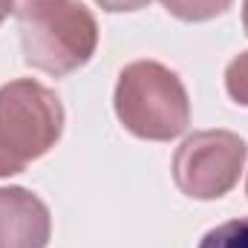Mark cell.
I'll list each match as a JSON object with an SVG mask.
<instances>
[{"label":"cell","instance_id":"52a82bcc","mask_svg":"<svg viewBox=\"0 0 248 248\" xmlns=\"http://www.w3.org/2000/svg\"><path fill=\"white\" fill-rule=\"evenodd\" d=\"M199 248H248V217L222 222L217 228H211Z\"/></svg>","mask_w":248,"mask_h":248},{"label":"cell","instance_id":"8fae6325","mask_svg":"<svg viewBox=\"0 0 248 248\" xmlns=\"http://www.w3.org/2000/svg\"><path fill=\"white\" fill-rule=\"evenodd\" d=\"M243 26H246V32H248V0L243 3Z\"/></svg>","mask_w":248,"mask_h":248},{"label":"cell","instance_id":"3957f363","mask_svg":"<svg viewBox=\"0 0 248 248\" xmlns=\"http://www.w3.org/2000/svg\"><path fill=\"white\" fill-rule=\"evenodd\" d=\"M61 133L63 107L49 87L32 78L0 87V176L26 170L55 147Z\"/></svg>","mask_w":248,"mask_h":248},{"label":"cell","instance_id":"5b68a950","mask_svg":"<svg viewBox=\"0 0 248 248\" xmlns=\"http://www.w3.org/2000/svg\"><path fill=\"white\" fill-rule=\"evenodd\" d=\"M52 217L26 187H0V248H46Z\"/></svg>","mask_w":248,"mask_h":248},{"label":"cell","instance_id":"7a4b0ae2","mask_svg":"<svg viewBox=\"0 0 248 248\" xmlns=\"http://www.w3.org/2000/svg\"><path fill=\"white\" fill-rule=\"evenodd\" d=\"M116 116L139 139L170 141L190 124L187 90L165 63H127L116 84Z\"/></svg>","mask_w":248,"mask_h":248},{"label":"cell","instance_id":"6da1fadb","mask_svg":"<svg viewBox=\"0 0 248 248\" xmlns=\"http://www.w3.org/2000/svg\"><path fill=\"white\" fill-rule=\"evenodd\" d=\"M23 61L46 75H69L95 55L98 23L78 0H32L17 9Z\"/></svg>","mask_w":248,"mask_h":248},{"label":"cell","instance_id":"30bf717a","mask_svg":"<svg viewBox=\"0 0 248 248\" xmlns=\"http://www.w3.org/2000/svg\"><path fill=\"white\" fill-rule=\"evenodd\" d=\"M9 12H17V6H15V0H0V23L9 17Z\"/></svg>","mask_w":248,"mask_h":248},{"label":"cell","instance_id":"4fadbf2b","mask_svg":"<svg viewBox=\"0 0 248 248\" xmlns=\"http://www.w3.org/2000/svg\"><path fill=\"white\" fill-rule=\"evenodd\" d=\"M246 190H248V185H246Z\"/></svg>","mask_w":248,"mask_h":248},{"label":"cell","instance_id":"7c38bea8","mask_svg":"<svg viewBox=\"0 0 248 248\" xmlns=\"http://www.w3.org/2000/svg\"><path fill=\"white\" fill-rule=\"evenodd\" d=\"M26 3H32V0H15V6L20 9V6H26Z\"/></svg>","mask_w":248,"mask_h":248},{"label":"cell","instance_id":"277c9868","mask_svg":"<svg viewBox=\"0 0 248 248\" xmlns=\"http://www.w3.org/2000/svg\"><path fill=\"white\" fill-rule=\"evenodd\" d=\"M248 147L237 133L202 130L182 141L173 156V182L190 199H219L240 182Z\"/></svg>","mask_w":248,"mask_h":248},{"label":"cell","instance_id":"ba28073f","mask_svg":"<svg viewBox=\"0 0 248 248\" xmlns=\"http://www.w3.org/2000/svg\"><path fill=\"white\" fill-rule=\"evenodd\" d=\"M225 90L240 107H248V52L237 55L228 63V69H225Z\"/></svg>","mask_w":248,"mask_h":248},{"label":"cell","instance_id":"9c48e42d","mask_svg":"<svg viewBox=\"0 0 248 248\" xmlns=\"http://www.w3.org/2000/svg\"><path fill=\"white\" fill-rule=\"evenodd\" d=\"M101 9H107V12H139V9H144L150 0H95Z\"/></svg>","mask_w":248,"mask_h":248},{"label":"cell","instance_id":"8992f818","mask_svg":"<svg viewBox=\"0 0 248 248\" xmlns=\"http://www.w3.org/2000/svg\"><path fill=\"white\" fill-rule=\"evenodd\" d=\"M234 0H162V6L187 23H202V20H211V17H219L222 12L231 9Z\"/></svg>","mask_w":248,"mask_h":248}]
</instances>
